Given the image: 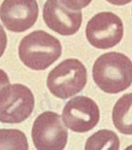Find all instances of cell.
<instances>
[{
    "mask_svg": "<svg viewBox=\"0 0 132 150\" xmlns=\"http://www.w3.org/2000/svg\"><path fill=\"white\" fill-rule=\"evenodd\" d=\"M92 76L95 83L105 93H121L132 85V61L121 53L103 54L93 64Z\"/></svg>",
    "mask_w": 132,
    "mask_h": 150,
    "instance_id": "obj_1",
    "label": "cell"
},
{
    "mask_svg": "<svg viewBox=\"0 0 132 150\" xmlns=\"http://www.w3.org/2000/svg\"><path fill=\"white\" fill-rule=\"evenodd\" d=\"M62 47L59 40L44 30H35L20 42L18 54L23 64L34 70H44L60 57Z\"/></svg>",
    "mask_w": 132,
    "mask_h": 150,
    "instance_id": "obj_2",
    "label": "cell"
},
{
    "mask_svg": "<svg viewBox=\"0 0 132 150\" xmlns=\"http://www.w3.org/2000/svg\"><path fill=\"white\" fill-rule=\"evenodd\" d=\"M87 73L85 66L79 60L67 59L50 72L47 86L53 95L67 99L84 88L87 83Z\"/></svg>",
    "mask_w": 132,
    "mask_h": 150,
    "instance_id": "obj_3",
    "label": "cell"
},
{
    "mask_svg": "<svg viewBox=\"0 0 132 150\" xmlns=\"http://www.w3.org/2000/svg\"><path fill=\"white\" fill-rule=\"evenodd\" d=\"M35 106L32 91L20 83L8 85L0 90V122L21 123L29 118Z\"/></svg>",
    "mask_w": 132,
    "mask_h": 150,
    "instance_id": "obj_4",
    "label": "cell"
},
{
    "mask_svg": "<svg viewBox=\"0 0 132 150\" xmlns=\"http://www.w3.org/2000/svg\"><path fill=\"white\" fill-rule=\"evenodd\" d=\"M32 137L37 150H62L67 143L68 131L58 114L45 111L35 119Z\"/></svg>",
    "mask_w": 132,
    "mask_h": 150,
    "instance_id": "obj_5",
    "label": "cell"
},
{
    "mask_svg": "<svg viewBox=\"0 0 132 150\" xmlns=\"http://www.w3.org/2000/svg\"><path fill=\"white\" fill-rule=\"evenodd\" d=\"M86 34L88 42L99 49H110L121 41L124 26L121 18L113 13L95 14L87 23Z\"/></svg>",
    "mask_w": 132,
    "mask_h": 150,
    "instance_id": "obj_6",
    "label": "cell"
},
{
    "mask_svg": "<svg viewBox=\"0 0 132 150\" xmlns=\"http://www.w3.org/2000/svg\"><path fill=\"white\" fill-rule=\"evenodd\" d=\"M100 119L96 103L90 98L77 96L70 99L63 108L62 120L67 128L84 133L93 129Z\"/></svg>",
    "mask_w": 132,
    "mask_h": 150,
    "instance_id": "obj_7",
    "label": "cell"
},
{
    "mask_svg": "<svg viewBox=\"0 0 132 150\" xmlns=\"http://www.w3.org/2000/svg\"><path fill=\"white\" fill-rule=\"evenodd\" d=\"M39 7L37 0H4L0 6V18L6 28L22 33L37 21Z\"/></svg>",
    "mask_w": 132,
    "mask_h": 150,
    "instance_id": "obj_8",
    "label": "cell"
},
{
    "mask_svg": "<svg viewBox=\"0 0 132 150\" xmlns=\"http://www.w3.org/2000/svg\"><path fill=\"white\" fill-rule=\"evenodd\" d=\"M43 18L50 29L64 36L75 34L83 21L81 11L68 9L59 0L46 1L43 9Z\"/></svg>",
    "mask_w": 132,
    "mask_h": 150,
    "instance_id": "obj_9",
    "label": "cell"
},
{
    "mask_svg": "<svg viewBox=\"0 0 132 150\" xmlns=\"http://www.w3.org/2000/svg\"><path fill=\"white\" fill-rule=\"evenodd\" d=\"M112 120L121 134L132 135V93L121 97L114 105Z\"/></svg>",
    "mask_w": 132,
    "mask_h": 150,
    "instance_id": "obj_10",
    "label": "cell"
},
{
    "mask_svg": "<svg viewBox=\"0 0 132 150\" xmlns=\"http://www.w3.org/2000/svg\"><path fill=\"white\" fill-rule=\"evenodd\" d=\"M120 140L117 135L109 129H101L88 138L85 146L87 150H118Z\"/></svg>",
    "mask_w": 132,
    "mask_h": 150,
    "instance_id": "obj_11",
    "label": "cell"
},
{
    "mask_svg": "<svg viewBox=\"0 0 132 150\" xmlns=\"http://www.w3.org/2000/svg\"><path fill=\"white\" fill-rule=\"evenodd\" d=\"M28 149L27 138L21 131L16 129H0V150Z\"/></svg>",
    "mask_w": 132,
    "mask_h": 150,
    "instance_id": "obj_12",
    "label": "cell"
},
{
    "mask_svg": "<svg viewBox=\"0 0 132 150\" xmlns=\"http://www.w3.org/2000/svg\"><path fill=\"white\" fill-rule=\"evenodd\" d=\"M68 9L72 11H81L86 8L92 0H59Z\"/></svg>",
    "mask_w": 132,
    "mask_h": 150,
    "instance_id": "obj_13",
    "label": "cell"
},
{
    "mask_svg": "<svg viewBox=\"0 0 132 150\" xmlns=\"http://www.w3.org/2000/svg\"><path fill=\"white\" fill-rule=\"evenodd\" d=\"M8 42L6 34L2 25L0 23V58L4 53Z\"/></svg>",
    "mask_w": 132,
    "mask_h": 150,
    "instance_id": "obj_14",
    "label": "cell"
},
{
    "mask_svg": "<svg viewBox=\"0 0 132 150\" xmlns=\"http://www.w3.org/2000/svg\"><path fill=\"white\" fill-rule=\"evenodd\" d=\"M10 84V80L7 74L0 69V90L4 87Z\"/></svg>",
    "mask_w": 132,
    "mask_h": 150,
    "instance_id": "obj_15",
    "label": "cell"
},
{
    "mask_svg": "<svg viewBox=\"0 0 132 150\" xmlns=\"http://www.w3.org/2000/svg\"><path fill=\"white\" fill-rule=\"evenodd\" d=\"M106 1L112 5H114L117 6H122L130 3L131 2H132V0H106Z\"/></svg>",
    "mask_w": 132,
    "mask_h": 150,
    "instance_id": "obj_16",
    "label": "cell"
}]
</instances>
